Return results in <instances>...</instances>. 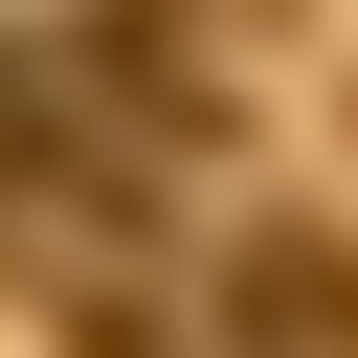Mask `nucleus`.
<instances>
[{
	"label": "nucleus",
	"mask_w": 358,
	"mask_h": 358,
	"mask_svg": "<svg viewBox=\"0 0 358 358\" xmlns=\"http://www.w3.org/2000/svg\"><path fill=\"white\" fill-rule=\"evenodd\" d=\"M246 336H268V358H358V246H336V224H268V246H246Z\"/></svg>",
	"instance_id": "obj_1"
}]
</instances>
